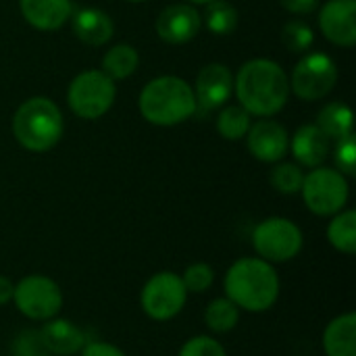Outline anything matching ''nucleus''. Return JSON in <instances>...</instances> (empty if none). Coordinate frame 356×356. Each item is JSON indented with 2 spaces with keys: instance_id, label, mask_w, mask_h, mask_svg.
Instances as JSON below:
<instances>
[{
  "instance_id": "obj_34",
  "label": "nucleus",
  "mask_w": 356,
  "mask_h": 356,
  "mask_svg": "<svg viewBox=\"0 0 356 356\" xmlns=\"http://www.w3.org/2000/svg\"><path fill=\"white\" fill-rule=\"evenodd\" d=\"M13 292H15V284L8 277L0 275V307L8 305L13 300Z\"/></svg>"
},
{
  "instance_id": "obj_5",
  "label": "nucleus",
  "mask_w": 356,
  "mask_h": 356,
  "mask_svg": "<svg viewBox=\"0 0 356 356\" xmlns=\"http://www.w3.org/2000/svg\"><path fill=\"white\" fill-rule=\"evenodd\" d=\"M117 96L115 81L104 71H83L79 73L67 90V102L79 119H100L108 113Z\"/></svg>"
},
{
  "instance_id": "obj_11",
  "label": "nucleus",
  "mask_w": 356,
  "mask_h": 356,
  "mask_svg": "<svg viewBox=\"0 0 356 356\" xmlns=\"http://www.w3.org/2000/svg\"><path fill=\"white\" fill-rule=\"evenodd\" d=\"M156 33L167 44H186L194 40L202 27L200 13L186 2L165 6L156 17Z\"/></svg>"
},
{
  "instance_id": "obj_23",
  "label": "nucleus",
  "mask_w": 356,
  "mask_h": 356,
  "mask_svg": "<svg viewBox=\"0 0 356 356\" xmlns=\"http://www.w3.org/2000/svg\"><path fill=\"white\" fill-rule=\"evenodd\" d=\"M238 321H240V309L227 296L211 300L204 311V323L215 334L232 332L238 325Z\"/></svg>"
},
{
  "instance_id": "obj_31",
  "label": "nucleus",
  "mask_w": 356,
  "mask_h": 356,
  "mask_svg": "<svg viewBox=\"0 0 356 356\" xmlns=\"http://www.w3.org/2000/svg\"><path fill=\"white\" fill-rule=\"evenodd\" d=\"M177 356H227L221 342L211 336H194L190 338Z\"/></svg>"
},
{
  "instance_id": "obj_18",
  "label": "nucleus",
  "mask_w": 356,
  "mask_h": 356,
  "mask_svg": "<svg viewBox=\"0 0 356 356\" xmlns=\"http://www.w3.org/2000/svg\"><path fill=\"white\" fill-rule=\"evenodd\" d=\"M73 33L88 46H102L115 33V23L100 8H79L73 15Z\"/></svg>"
},
{
  "instance_id": "obj_10",
  "label": "nucleus",
  "mask_w": 356,
  "mask_h": 356,
  "mask_svg": "<svg viewBox=\"0 0 356 356\" xmlns=\"http://www.w3.org/2000/svg\"><path fill=\"white\" fill-rule=\"evenodd\" d=\"M338 81V67L332 60V56L323 52L307 54L298 60V65L292 71V90L300 100H319L327 96Z\"/></svg>"
},
{
  "instance_id": "obj_35",
  "label": "nucleus",
  "mask_w": 356,
  "mask_h": 356,
  "mask_svg": "<svg viewBox=\"0 0 356 356\" xmlns=\"http://www.w3.org/2000/svg\"><path fill=\"white\" fill-rule=\"evenodd\" d=\"M211 0H188V4H207Z\"/></svg>"
},
{
  "instance_id": "obj_27",
  "label": "nucleus",
  "mask_w": 356,
  "mask_h": 356,
  "mask_svg": "<svg viewBox=\"0 0 356 356\" xmlns=\"http://www.w3.org/2000/svg\"><path fill=\"white\" fill-rule=\"evenodd\" d=\"M282 42L292 52H307L315 42V33L309 23L300 19H292L282 29Z\"/></svg>"
},
{
  "instance_id": "obj_12",
  "label": "nucleus",
  "mask_w": 356,
  "mask_h": 356,
  "mask_svg": "<svg viewBox=\"0 0 356 356\" xmlns=\"http://www.w3.org/2000/svg\"><path fill=\"white\" fill-rule=\"evenodd\" d=\"M319 27L336 46H355L356 0H327L319 13Z\"/></svg>"
},
{
  "instance_id": "obj_17",
  "label": "nucleus",
  "mask_w": 356,
  "mask_h": 356,
  "mask_svg": "<svg viewBox=\"0 0 356 356\" xmlns=\"http://www.w3.org/2000/svg\"><path fill=\"white\" fill-rule=\"evenodd\" d=\"M294 159L305 167H321L330 154V138L317 125H302L290 142Z\"/></svg>"
},
{
  "instance_id": "obj_20",
  "label": "nucleus",
  "mask_w": 356,
  "mask_h": 356,
  "mask_svg": "<svg viewBox=\"0 0 356 356\" xmlns=\"http://www.w3.org/2000/svg\"><path fill=\"white\" fill-rule=\"evenodd\" d=\"M315 125L330 140H340L353 134V111L344 102H330L319 111Z\"/></svg>"
},
{
  "instance_id": "obj_26",
  "label": "nucleus",
  "mask_w": 356,
  "mask_h": 356,
  "mask_svg": "<svg viewBox=\"0 0 356 356\" xmlns=\"http://www.w3.org/2000/svg\"><path fill=\"white\" fill-rule=\"evenodd\" d=\"M302 179H305V173L294 163H280V165L273 167V171L269 175L271 186L280 194H296V192H300Z\"/></svg>"
},
{
  "instance_id": "obj_6",
  "label": "nucleus",
  "mask_w": 356,
  "mask_h": 356,
  "mask_svg": "<svg viewBox=\"0 0 356 356\" xmlns=\"http://www.w3.org/2000/svg\"><path fill=\"white\" fill-rule=\"evenodd\" d=\"M305 238L300 227L286 217H269L252 232V246L259 259L275 265L296 259L302 250Z\"/></svg>"
},
{
  "instance_id": "obj_33",
  "label": "nucleus",
  "mask_w": 356,
  "mask_h": 356,
  "mask_svg": "<svg viewBox=\"0 0 356 356\" xmlns=\"http://www.w3.org/2000/svg\"><path fill=\"white\" fill-rule=\"evenodd\" d=\"M280 2L286 10L296 13V15H309L319 4V0H280Z\"/></svg>"
},
{
  "instance_id": "obj_24",
  "label": "nucleus",
  "mask_w": 356,
  "mask_h": 356,
  "mask_svg": "<svg viewBox=\"0 0 356 356\" xmlns=\"http://www.w3.org/2000/svg\"><path fill=\"white\" fill-rule=\"evenodd\" d=\"M238 10L227 0H211L207 2L204 23L213 35H229L238 27Z\"/></svg>"
},
{
  "instance_id": "obj_19",
  "label": "nucleus",
  "mask_w": 356,
  "mask_h": 356,
  "mask_svg": "<svg viewBox=\"0 0 356 356\" xmlns=\"http://www.w3.org/2000/svg\"><path fill=\"white\" fill-rule=\"evenodd\" d=\"M323 350L327 356H356L355 313H344L330 321L323 332Z\"/></svg>"
},
{
  "instance_id": "obj_25",
  "label": "nucleus",
  "mask_w": 356,
  "mask_h": 356,
  "mask_svg": "<svg viewBox=\"0 0 356 356\" xmlns=\"http://www.w3.org/2000/svg\"><path fill=\"white\" fill-rule=\"evenodd\" d=\"M250 129V113L242 106H225L217 117V131L225 140H240Z\"/></svg>"
},
{
  "instance_id": "obj_8",
  "label": "nucleus",
  "mask_w": 356,
  "mask_h": 356,
  "mask_svg": "<svg viewBox=\"0 0 356 356\" xmlns=\"http://www.w3.org/2000/svg\"><path fill=\"white\" fill-rule=\"evenodd\" d=\"M13 302L23 317L31 321H48L63 309V292L52 277L33 273L15 284Z\"/></svg>"
},
{
  "instance_id": "obj_22",
  "label": "nucleus",
  "mask_w": 356,
  "mask_h": 356,
  "mask_svg": "<svg viewBox=\"0 0 356 356\" xmlns=\"http://www.w3.org/2000/svg\"><path fill=\"white\" fill-rule=\"evenodd\" d=\"M140 63V54L131 44H117L102 56V71L115 81L129 77Z\"/></svg>"
},
{
  "instance_id": "obj_15",
  "label": "nucleus",
  "mask_w": 356,
  "mask_h": 356,
  "mask_svg": "<svg viewBox=\"0 0 356 356\" xmlns=\"http://www.w3.org/2000/svg\"><path fill=\"white\" fill-rule=\"evenodd\" d=\"M40 336L44 340V346L50 355L56 356H73L81 353V348L86 346V334L71 323L69 319H60V317H52L48 319L42 330Z\"/></svg>"
},
{
  "instance_id": "obj_1",
  "label": "nucleus",
  "mask_w": 356,
  "mask_h": 356,
  "mask_svg": "<svg viewBox=\"0 0 356 356\" xmlns=\"http://www.w3.org/2000/svg\"><path fill=\"white\" fill-rule=\"evenodd\" d=\"M240 106L250 115L271 117L280 113L290 96L286 71L269 58H252L242 65L234 81Z\"/></svg>"
},
{
  "instance_id": "obj_28",
  "label": "nucleus",
  "mask_w": 356,
  "mask_h": 356,
  "mask_svg": "<svg viewBox=\"0 0 356 356\" xmlns=\"http://www.w3.org/2000/svg\"><path fill=\"white\" fill-rule=\"evenodd\" d=\"M179 277H181L188 294H202V292H207L213 286L215 271L207 263H194V265L186 267L184 275H179Z\"/></svg>"
},
{
  "instance_id": "obj_9",
  "label": "nucleus",
  "mask_w": 356,
  "mask_h": 356,
  "mask_svg": "<svg viewBox=\"0 0 356 356\" xmlns=\"http://www.w3.org/2000/svg\"><path fill=\"white\" fill-rule=\"evenodd\" d=\"M188 300V290L181 277L173 271L154 273L140 292L142 311L154 321H169L181 313Z\"/></svg>"
},
{
  "instance_id": "obj_29",
  "label": "nucleus",
  "mask_w": 356,
  "mask_h": 356,
  "mask_svg": "<svg viewBox=\"0 0 356 356\" xmlns=\"http://www.w3.org/2000/svg\"><path fill=\"white\" fill-rule=\"evenodd\" d=\"M334 161H336V167L342 175H348V177L356 175V142L353 134L344 136L336 142Z\"/></svg>"
},
{
  "instance_id": "obj_16",
  "label": "nucleus",
  "mask_w": 356,
  "mask_h": 356,
  "mask_svg": "<svg viewBox=\"0 0 356 356\" xmlns=\"http://www.w3.org/2000/svg\"><path fill=\"white\" fill-rule=\"evenodd\" d=\"M19 8L23 19L40 31H54L71 17V0H19Z\"/></svg>"
},
{
  "instance_id": "obj_30",
  "label": "nucleus",
  "mask_w": 356,
  "mask_h": 356,
  "mask_svg": "<svg viewBox=\"0 0 356 356\" xmlns=\"http://www.w3.org/2000/svg\"><path fill=\"white\" fill-rule=\"evenodd\" d=\"M13 356H50L40 336V330H23L13 340Z\"/></svg>"
},
{
  "instance_id": "obj_3",
  "label": "nucleus",
  "mask_w": 356,
  "mask_h": 356,
  "mask_svg": "<svg viewBox=\"0 0 356 356\" xmlns=\"http://www.w3.org/2000/svg\"><path fill=\"white\" fill-rule=\"evenodd\" d=\"M142 117L161 127L184 123L196 113V96L192 86L175 75H161L150 79L138 100Z\"/></svg>"
},
{
  "instance_id": "obj_14",
  "label": "nucleus",
  "mask_w": 356,
  "mask_h": 356,
  "mask_svg": "<svg viewBox=\"0 0 356 356\" xmlns=\"http://www.w3.org/2000/svg\"><path fill=\"white\" fill-rule=\"evenodd\" d=\"M232 92H234V77L225 65L211 63L200 69L194 90L196 106H200L202 111L217 108L229 100Z\"/></svg>"
},
{
  "instance_id": "obj_13",
  "label": "nucleus",
  "mask_w": 356,
  "mask_h": 356,
  "mask_svg": "<svg viewBox=\"0 0 356 356\" xmlns=\"http://www.w3.org/2000/svg\"><path fill=\"white\" fill-rule=\"evenodd\" d=\"M248 150L254 159L263 163H277L290 150V136L286 127L277 121L263 119L248 129Z\"/></svg>"
},
{
  "instance_id": "obj_2",
  "label": "nucleus",
  "mask_w": 356,
  "mask_h": 356,
  "mask_svg": "<svg viewBox=\"0 0 356 356\" xmlns=\"http://www.w3.org/2000/svg\"><path fill=\"white\" fill-rule=\"evenodd\" d=\"M225 296L246 313H265L280 298V277L271 263L244 257L238 259L225 273Z\"/></svg>"
},
{
  "instance_id": "obj_21",
  "label": "nucleus",
  "mask_w": 356,
  "mask_h": 356,
  "mask_svg": "<svg viewBox=\"0 0 356 356\" xmlns=\"http://www.w3.org/2000/svg\"><path fill=\"white\" fill-rule=\"evenodd\" d=\"M327 240L330 244L344 254L356 252V211H340L334 215L332 223L327 225Z\"/></svg>"
},
{
  "instance_id": "obj_32",
  "label": "nucleus",
  "mask_w": 356,
  "mask_h": 356,
  "mask_svg": "<svg viewBox=\"0 0 356 356\" xmlns=\"http://www.w3.org/2000/svg\"><path fill=\"white\" fill-rule=\"evenodd\" d=\"M81 356H127L121 348L108 342H86L81 348Z\"/></svg>"
},
{
  "instance_id": "obj_7",
  "label": "nucleus",
  "mask_w": 356,
  "mask_h": 356,
  "mask_svg": "<svg viewBox=\"0 0 356 356\" xmlns=\"http://www.w3.org/2000/svg\"><path fill=\"white\" fill-rule=\"evenodd\" d=\"M302 200L307 209L319 217H334L348 202V181L338 169L315 167L302 179Z\"/></svg>"
},
{
  "instance_id": "obj_36",
  "label": "nucleus",
  "mask_w": 356,
  "mask_h": 356,
  "mask_svg": "<svg viewBox=\"0 0 356 356\" xmlns=\"http://www.w3.org/2000/svg\"><path fill=\"white\" fill-rule=\"evenodd\" d=\"M127 2H146V0H127Z\"/></svg>"
},
{
  "instance_id": "obj_4",
  "label": "nucleus",
  "mask_w": 356,
  "mask_h": 356,
  "mask_svg": "<svg viewBox=\"0 0 356 356\" xmlns=\"http://www.w3.org/2000/svg\"><path fill=\"white\" fill-rule=\"evenodd\" d=\"M60 108L46 96L25 100L13 117V134L17 142L29 152H48L63 138Z\"/></svg>"
}]
</instances>
